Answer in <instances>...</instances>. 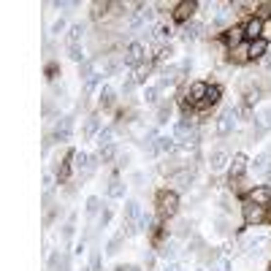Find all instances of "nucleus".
I'll return each mask as SVG.
<instances>
[{"label":"nucleus","mask_w":271,"mask_h":271,"mask_svg":"<svg viewBox=\"0 0 271 271\" xmlns=\"http://www.w3.org/2000/svg\"><path fill=\"white\" fill-rule=\"evenodd\" d=\"M179 212V195L174 190H160L158 193V214L160 217H174Z\"/></svg>","instance_id":"nucleus-1"},{"label":"nucleus","mask_w":271,"mask_h":271,"mask_svg":"<svg viewBox=\"0 0 271 271\" xmlns=\"http://www.w3.org/2000/svg\"><path fill=\"white\" fill-rule=\"evenodd\" d=\"M100 158H90L87 152H73V168H76L79 179H90L98 168Z\"/></svg>","instance_id":"nucleus-2"},{"label":"nucleus","mask_w":271,"mask_h":271,"mask_svg":"<svg viewBox=\"0 0 271 271\" xmlns=\"http://www.w3.org/2000/svg\"><path fill=\"white\" fill-rule=\"evenodd\" d=\"M144 54H147L144 44L133 41V44H128V49H125V54H122V63H125V65H130V68H138V65L144 63Z\"/></svg>","instance_id":"nucleus-3"},{"label":"nucleus","mask_w":271,"mask_h":271,"mask_svg":"<svg viewBox=\"0 0 271 271\" xmlns=\"http://www.w3.org/2000/svg\"><path fill=\"white\" fill-rule=\"evenodd\" d=\"M206 92H209V84H203V82H193L187 87V92H184V100H187L190 106H195L198 109L203 100H206Z\"/></svg>","instance_id":"nucleus-4"},{"label":"nucleus","mask_w":271,"mask_h":271,"mask_svg":"<svg viewBox=\"0 0 271 271\" xmlns=\"http://www.w3.org/2000/svg\"><path fill=\"white\" fill-rule=\"evenodd\" d=\"M242 214H244V223H247V225H258V223H263V220H266V206H258V203L244 201Z\"/></svg>","instance_id":"nucleus-5"},{"label":"nucleus","mask_w":271,"mask_h":271,"mask_svg":"<svg viewBox=\"0 0 271 271\" xmlns=\"http://www.w3.org/2000/svg\"><path fill=\"white\" fill-rule=\"evenodd\" d=\"M263 30H266V24H263V19H260V17L247 19V24H244V41H247V44L260 41V38H263Z\"/></svg>","instance_id":"nucleus-6"},{"label":"nucleus","mask_w":271,"mask_h":271,"mask_svg":"<svg viewBox=\"0 0 271 271\" xmlns=\"http://www.w3.org/2000/svg\"><path fill=\"white\" fill-rule=\"evenodd\" d=\"M71 133H73V117L71 114H68V117H60L57 122H54V130H52L54 141H68Z\"/></svg>","instance_id":"nucleus-7"},{"label":"nucleus","mask_w":271,"mask_h":271,"mask_svg":"<svg viewBox=\"0 0 271 271\" xmlns=\"http://www.w3.org/2000/svg\"><path fill=\"white\" fill-rule=\"evenodd\" d=\"M236 119H239L236 109H228V112L220 114V117H217V136H230V133H233Z\"/></svg>","instance_id":"nucleus-8"},{"label":"nucleus","mask_w":271,"mask_h":271,"mask_svg":"<svg viewBox=\"0 0 271 271\" xmlns=\"http://www.w3.org/2000/svg\"><path fill=\"white\" fill-rule=\"evenodd\" d=\"M187 65L190 63H184V65H165L163 73H160V87H171V84H177L179 76H182V71L187 68Z\"/></svg>","instance_id":"nucleus-9"},{"label":"nucleus","mask_w":271,"mask_h":271,"mask_svg":"<svg viewBox=\"0 0 271 271\" xmlns=\"http://www.w3.org/2000/svg\"><path fill=\"white\" fill-rule=\"evenodd\" d=\"M244 171H247V158H244V155H233V158H230V165H228V182L233 184L236 179H242Z\"/></svg>","instance_id":"nucleus-10"},{"label":"nucleus","mask_w":271,"mask_h":271,"mask_svg":"<svg viewBox=\"0 0 271 271\" xmlns=\"http://www.w3.org/2000/svg\"><path fill=\"white\" fill-rule=\"evenodd\" d=\"M223 41H225V46L233 52V49H239L244 44V27H225V33H223Z\"/></svg>","instance_id":"nucleus-11"},{"label":"nucleus","mask_w":271,"mask_h":271,"mask_svg":"<svg viewBox=\"0 0 271 271\" xmlns=\"http://www.w3.org/2000/svg\"><path fill=\"white\" fill-rule=\"evenodd\" d=\"M269 244H271V236L258 233V236H252V239H247V242H244V249H247L249 255H260L263 249H269Z\"/></svg>","instance_id":"nucleus-12"},{"label":"nucleus","mask_w":271,"mask_h":271,"mask_svg":"<svg viewBox=\"0 0 271 271\" xmlns=\"http://www.w3.org/2000/svg\"><path fill=\"white\" fill-rule=\"evenodd\" d=\"M228 165H230V155L225 152V149H214V152L209 155V168H212V174L223 171Z\"/></svg>","instance_id":"nucleus-13"},{"label":"nucleus","mask_w":271,"mask_h":271,"mask_svg":"<svg viewBox=\"0 0 271 271\" xmlns=\"http://www.w3.org/2000/svg\"><path fill=\"white\" fill-rule=\"evenodd\" d=\"M195 8H198V3H193V0H184V3H177V11H174V19H177V22H184V24H187V19L195 14Z\"/></svg>","instance_id":"nucleus-14"},{"label":"nucleus","mask_w":271,"mask_h":271,"mask_svg":"<svg viewBox=\"0 0 271 271\" xmlns=\"http://www.w3.org/2000/svg\"><path fill=\"white\" fill-rule=\"evenodd\" d=\"M249 203H258V206H269L271 203V190L269 187H252L247 195Z\"/></svg>","instance_id":"nucleus-15"},{"label":"nucleus","mask_w":271,"mask_h":271,"mask_svg":"<svg viewBox=\"0 0 271 271\" xmlns=\"http://www.w3.org/2000/svg\"><path fill=\"white\" fill-rule=\"evenodd\" d=\"M174 138H177L179 144L193 141V122H190V119H182V122L174 128Z\"/></svg>","instance_id":"nucleus-16"},{"label":"nucleus","mask_w":271,"mask_h":271,"mask_svg":"<svg viewBox=\"0 0 271 271\" xmlns=\"http://www.w3.org/2000/svg\"><path fill=\"white\" fill-rule=\"evenodd\" d=\"M247 54H249V60H263L266 54H269V41L260 38V41L247 44Z\"/></svg>","instance_id":"nucleus-17"},{"label":"nucleus","mask_w":271,"mask_h":271,"mask_svg":"<svg viewBox=\"0 0 271 271\" xmlns=\"http://www.w3.org/2000/svg\"><path fill=\"white\" fill-rule=\"evenodd\" d=\"M193 179H195V168H193V165H187V168H182L179 174H174V182H177V187H182V190H187L190 184H193Z\"/></svg>","instance_id":"nucleus-18"},{"label":"nucleus","mask_w":271,"mask_h":271,"mask_svg":"<svg viewBox=\"0 0 271 271\" xmlns=\"http://www.w3.org/2000/svg\"><path fill=\"white\" fill-rule=\"evenodd\" d=\"M220 98H223V90L217 87V84H209V92H206V100L198 106V112H203V109H209V106H217L220 103Z\"/></svg>","instance_id":"nucleus-19"},{"label":"nucleus","mask_w":271,"mask_h":271,"mask_svg":"<svg viewBox=\"0 0 271 271\" xmlns=\"http://www.w3.org/2000/svg\"><path fill=\"white\" fill-rule=\"evenodd\" d=\"M100 117L98 114H92V117H87V122H84V138H98L100 133Z\"/></svg>","instance_id":"nucleus-20"},{"label":"nucleus","mask_w":271,"mask_h":271,"mask_svg":"<svg viewBox=\"0 0 271 271\" xmlns=\"http://www.w3.org/2000/svg\"><path fill=\"white\" fill-rule=\"evenodd\" d=\"M177 147H179V141L174 138V136H160L158 138V152H163V155L177 152Z\"/></svg>","instance_id":"nucleus-21"},{"label":"nucleus","mask_w":271,"mask_h":271,"mask_svg":"<svg viewBox=\"0 0 271 271\" xmlns=\"http://www.w3.org/2000/svg\"><path fill=\"white\" fill-rule=\"evenodd\" d=\"M201 33H203V24H198V22H187V24L182 27V38H184L187 44H190V41H195V38H198Z\"/></svg>","instance_id":"nucleus-22"},{"label":"nucleus","mask_w":271,"mask_h":271,"mask_svg":"<svg viewBox=\"0 0 271 271\" xmlns=\"http://www.w3.org/2000/svg\"><path fill=\"white\" fill-rule=\"evenodd\" d=\"M49 269L52 271H71V258H68V255H52Z\"/></svg>","instance_id":"nucleus-23"},{"label":"nucleus","mask_w":271,"mask_h":271,"mask_svg":"<svg viewBox=\"0 0 271 271\" xmlns=\"http://www.w3.org/2000/svg\"><path fill=\"white\" fill-rule=\"evenodd\" d=\"M177 252H179V244H177V239H168V242H163V244H160V258L171 260V258H177Z\"/></svg>","instance_id":"nucleus-24"},{"label":"nucleus","mask_w":271,"mask_h":271,"mask_svg":"<svg viewBox=\"0 0 271 271\" xmlns=\"http://www.w3.org/2000/svg\"><path fill=\"white\" fill-rule=\"evenodd\" d=\"M98 100H100V106H103V109H112L114 103H117V92H114L112 87H103L98 92Z\"/></svg>","instance_id":"nucleus-25"},{"label":"nucleus","mask_w":271,"mask_h":271,"mask_svg":"<svg viewBox=\"0 0 271 271\" xmlns=\"http://www.w3.org/2000/svg\"><path fill=\"white\" fill-rule=\"evenodd\" d=\"M255 128L263 130V133H266V130H271V106H269V109H263V112H260L258 117H255Z\"/></svg>","instance_id":"nucleus-26"},{"label":"nucleus","mask_w":271,"mask_h":271,"mask_svg":"<svg viewBox=\"0 0 271 271\" xmlns=\"http://www.w3.org/2000/svg\"><path fill=\"white\" fill-rule=\"evenodd\" d=\"M71 171H73V152L68 155V160H65L63 165H60V171H57V182H60V184H63V182H68Z\"/></svg>","instance_id":"nucleus-27"},{"label":"nucleus","mask_w":271,"mask_h":271,"mask_svg":"<svg viewBox=\"0 0 271 271\" xmlns=\"http://www.w3.org/2000/svg\"><path fill=\"white\" fill-rule=\"evenodd\" d=\"M95 141H98V147H100V149L112 147V144H114V128H103V130L98 133V138H95Z\"/></svg>","instance_id":"nucleus-28"},{"label":"nucleus","mask_w":271,"mask_h":271,"mask_svg":"<svg viewBox=\"0 0 271 271\" xmlns=\"http://www.w3.org/2000/svg\"><path fill=\"white\" fill-rule=\"evenodd\" d=\"M152 38H155V41H160V44L168 41V38H171V27H168V24H163V22L155 24V27H152Z\"/></svg>","instance_id":"nucleus-29"},{"label":"nucleus","mask_w":271,"mask_h":271,"mask_svg":"<svg viewBox=\"0 0 271 271\" xmlns=\"http://www.w3.org/2000/svg\"><path fill=\"white\" fill-rule=\"evenodd\" d=\"M122 244H125V233L112 236V239H109V244H106V255H117L119 249H122Z\"/></svg>","instance_id":"nucleus-30"},{"label":"nucleus","mask_w":271,"mask_h":271,"mask_svg":"<svg viewBox=\"0 0 271 271\" xmlns=\"http://www.w3.org/2000/svg\"><path fill=\"white\" fill-rule=\"evenodd\" d=\"M269 160H271L269 152H260L258 158H255V163H252V165H255V171H258V174H269V168H271Z\"/></svg>","instance_id":"nucleus-31"},{"label":"nucleus","mask_w":271,"mask_h":271,"mask_svg":"<svg viewBox=\"0 0 271 271\" xmlns=\"http://www.w3.org/2000/svg\"><path fill=\"white\" fill-rule=\"evenodd\" d=\"M125 195V182L122 179H112L109 182V198H122Z\"/></svg>","instance_id":"nucleus-32"},{"label":"nucleus","mask_w":271,"mask_h":271,"mask_svg":"<svg viewBox=\"0 0 271 271\" xmlns=\"http://www.w3.org/2000/svg\"><path fill=\"white\" fill-rule=\"evenodd\" d=\"M68 57L73 60V63H87V57H84V49H82V44H73V46H68Z\"/></svg>","instance_id":"nucleus-33"},{"label":"nucleus","mask_w":271,"mask_h":271,"mask_svg":"<svg viewBox=\"0 0 271 271\" xmlns=\"http://www.w3.org/2000/svg\"><path fill=\"white\" fill-rule=\"evenodd\" d=\"M84 36V24H73L71 30H68V46H73V44H79Z\"/></svg>","instance_id":"nucleus-34"},{"label":"nucleus","mask_w":271,"mask_h":271,"mask_svg":"<svg viewBox=\"0 0 271 271\" xmlns=\"http://www.w3.org/2000/svg\"><path fill=\"white\" fill-rule=\"evenodd\" d=\"M149 68H152L149 63H141V65H138V68H136V76H133V82H136V84H144V82H147V76H149Z\"/></svg>","instance_id":"nucleus-35"},{"label":"nucleus","mask_w":271,"mask_h":271,"mask_svg":"<svg viewBox=\"0 0 271 271\" xmlns=\"http://www.w3.org/2000/svg\"><path fill=\"white\" fill-rule=\"evenodd\" d=\"M79 76H82L84 82L95 76V63H92V60H87V63H82V65H79Z\"/></svg>","instance_id":"nucleus-36"},{"label":"nucleus","mask_w":271,"mask_h":271,"mask_svg":"<svg viewBox=\"0 0 271 271\" xmlns=\"http://www.w3.org/2000/svg\"><path fill=\"white\" fill-rule=\"evenodd\" d=\"M230 60H233V63H247V60H249V54H247V44H242L239 49H233V52H230Z\"/></svg>","instance_id":"nucleus-37"},{"label":"nucleus","mask_w":271,"mask_h":271,"mask_svg":"<svg viewBox=\"0 0 271 271\" xmlns=\"http://www.w3.org/2000/svg\"><path fill=\"white\" fill-rule=\"evenodd\" d=\"M168 117H171V103L165 100V103H160V106H158V122L160 125L168 122Z\"/></svg>","instance_id":"nucleus-38"},{"label":"nucleus","mask_w":271,"mask_h":271,"mask_svg":"<svg viewBox=\"0 0 271 271\" xmlns=\"http://www.w3.org/2000/svg\"><path fill=\"white\" fill-rule=\"evenodd\" d=\"M84 212H87V217H95V214L100 212V198H87V206H84Z\"/></svg>","instance_id":"nucleus-39"},{"label":"nucleus","mask_w":271,"mask_h":271,"mask_svg":"<svg viewBox=\"0 0 271 271\" xmlns=\"http://www.w3.org/2000/svg\"><path fill=\"white\" fill-rule=\"evenodd\" d=\"M109 8H112V3H95L92 6V19H100V17H106Z\"/></svg>","instance_id":"nucleus-40"},{"label":"nucleus","mask_w":271,"mask_h":271,"mask_svg":"<svg viewBox=\"0 0 271 271\" xmlns=\"http://www.w3.org/2000/svg\"><path fill=\"white\" fill-rule=\"evenodd\" d=\"M177 236H193V223H190V220H179Z\"/></svg>","instance_id":"nucleus-41"},{"label":"nucleus","mask_w":271,"mask_h":271,"mask_svg":"<svg viewBox=\"0 0 271 271\" xmlns=\"http://www.w3.org/2000/svg\"><path fill=\"white\" fill-rule=\"evenodd\" d=\"M158 95H160V87H147L144 90V100H147V103H158Z\"/></svg>","instance_id":"nucleus-42"},{"label":"nucleus","mask_w":271,"mask_h":271,"mask_svg":"<svg viewBox=\"0 0 271 271\" xmlns=\"http://www.w3.org/2000/svg\"><path fill=\"white\" fill-rule=\"evenodd\" d=\"M63 239H65V242H71V239H73V217L63 225Z\"/></svg>","instance_id":"nucleus-43"},{"label":"nucleus","mask_w":271,"mask_h":271,"mask_svg":"<svg viewBox=\"0 0 271 271\" xmlns=\"http://www.w3.org/2000/svg\"><path fill=\"white\" fill-rule=\"evenodd\" d=\"M114 155H117V147H114V144H112V147H106V149H100V160H103V163H109Z\"/></svg>","instance_id":"nucleus-44"},{"label":"nucleus","mask_w":271,"mask_h":271,"mask_svg":"<svg viewBox=\"0 0 271 271\" xmlns=\"http://www.w3.org/2000/svg\"><path fill=\"white\" fill-rule=\"evenodd\" d=\"M103 76H106V73H95L92 79H87V84H84V87H87V92H92V90L100 84V79H103Z\"/></svg>","instance_id":"nucleus-45"},{"label":"nucleus","mask_w":271,"mask_h":271,"mask_svg":"<svg viewBox=\"0 0 271 271\" xmlns=\"http://www.w3.org/2000/svg\"><path fill=\"white\" fill-rule=\"evenodd\" d=\"M228 22H230V11H220L217 19H214V24H217V27H225Z\"/></svg>","instance_id":"nucleus-46"},{"label":"nucleus","mask_w":271,"mask_h":271,"mask_svg":"<svg viewBox=\"0 0 271 271\" xmlns=\"http://www.w3.org/2000/svg\"><path fill=\"white\" fill-rule=\"evenodd\" d=\"M201 247H203V242H201L198 236H193V239H190V244H187V252H198Z\"/></svg>","instance_id":"nucleus-47"},{"label":"nucleus","mask_w":271,"mask_h":271,"mask_svg":"<svg viewBox=\"0 0 271 271\" xmlns=\"http://www.w3.org/2000/svg\"><path fill=\"white\" fill-rule=\"evenodd\" d=\"M109 220H112V212H109V209H103V212H100V217H98V225L103 228V225H109Z\"/></svg>","instance_id":"nucleus-48"},{"label":"nucleus","mask_w":271,"mask_h":271,"mask_svg":"<svg viewBox=\"0 0 271 271\" xmlns=\"http://www.w3.org/2000/svg\"><path fill=\"white\" fill-rule=\"evenodd\" d=\"M63 30H65V19H57V22L52 24V33H54V36H60Z\"/></svg>","instance_id":"nucleus-49"},{"label":"nucleus","mask_w":271,"mask_h":271,"mask_svg":"<svg viewBox=\"0 0 271 271\" xmlns=\"http://www.w3.org/2000/svg\"><path fill=\"white\" fill-rule=\"evenodd\" d=\"M98 269H100V252L95 249V252H92V266H90V271H98Z\"/></svg>","instance_id":"nucleus-50"},{"label":"nucleus","mask_w":271,"mask_h":271,"mask_svg":"<svg viewBox=\"0 0 271 271\" xmlns=\"http://www.w3.org/2000/svg\"><path fill=\"white\" fill-rule=\"evenodd\" d=\"M168 57H171V46H160L158 60H168Z\"/></svg>","instance_id":"nucleus-51"},{"label":"nucleus","mask_w":271,"mask_h":271,"mask_svg":"<svg viewBox=\"0 0 271 271\" xmlns=\"http://www.w3.org/2000/svg\"><path fill=\"white\" fill-rule=\"evenodd\" d=\"M54 179H57V177H52V174H44V187H46V190H52V184H54Z\"/></svg>","instance_id":"nucleus-52"},{"label":"nucleus","mask_w":271,"mask_h":271,"mask_svg":"<svg viewBox=\"0 0 271 271\" xmlns=\"http://www.w3.org/2000/svg\"><path fill=\"white\" fill-rule=\"evenodd\" d=\"M160 271H182V269H179V263H168V260H165V266Z\"/></svg>","instance_id":"nucleus-53"},{"label":"nucleus","mask_w":271,"mask_h":271,"mask_svg":"<svg viewBox=\"0 0 271 271\" xmlns=\"http://www.w3.org/2000/svg\"><path fill=\"white\" fill-rule=\"evenodd\" d=\"M133 87H136V82H133V79H128V82L122 84V92L128 95V92H130V90H133Z\"/></svg>","instance_id":"nucleus-54"},{"label":"nucleus","mask_w":271,"mask_h":271,"mask_svg":"<svg viewBox=\"0 0 271 271\" xmlns=\"http://www.w3.org/2000/svg\"><path fill=\"white\" fill-rule=\"evenodd\" d=\"M217 230L220 233H228V223H225V220H217Z\"/></svg>","instance_id":"nucleus-55"},{"label":"nucleus","mask_w":271,"mask_h":271,"mask_svg":"<svg viewBox=\"0 0 271 271\" xmlns=\"http://www.w3.org/2000/svg\"><path fill=\"white\" fill-rule=\"evenodd\" d=\"M114 271H141V269H138V266H117Z\"/></svg>","instance_id":"nucleus-56"},{"label":"nucleus","mask_w":271,"mask_h":271,"mask_svg":"<svg viewBox=\"0 0 271 271\" xmlns=\"http://www.w3.org/2000/svg\"><path fill=\"white\" fill-rule=\"evenodd\" d=\"M54 112V106H52V100H46V103H44V114H46V117H49V114H52Z\"/></svg>","instance_id":"nucleus-57"},{"label":"nucleus","mask_w":271,"mask_h":271,"mask_svg":"<svg viewBox=\"0 0 271 271\" xmlns=\"http://www.w3.org/2000/svg\"><path fill=\"white\" fill-rule=\"evenodd\" d=\"M220 206H223V212H230V198H223L220 201Z\"/></svg>","instance_id":"nucleus-58"},{"label":"nucleus","mask_w":271,"mask_h":271,"mask_svg":"<svg viewBox=\"0 0 271 271\" xmlns=\"http://www.w3.org/2000/svg\"><path fill=\"white\" fill-rule=\"evenodd\" d=\"M133 182L138 184V187H141V184H144V174H133Z\"/></svg>","instance_id":"nucleus-59"},{"label":"nucleus","mask_w":271,"mask_h":271,"mask_svg":"<svg viewBox=\"0 0 271 271\" xmlns=\"http://www.w3.org/2000/svg\"><path fill=\"white\" fill-rule=\"evenodd\" d=\"M117 163H119V165H128V163H130V158H128V155H119Z\"/></svg>","instance_id":"nucleus-60"}]
</instances>
